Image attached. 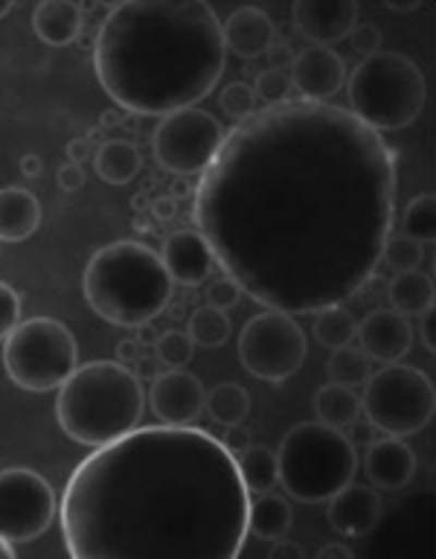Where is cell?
Instances as JSON below:
<instances>
[{
    "instance_id": "11",
    "label": "cell",
    "mask_w": 436,
    "mask_h": 559,
    "mask_svg": "<svg viewBox=\"0 0 436 559\" xmlns=\"http://www.w3.org/2000/svg\"><path fill=\"white\" fill-rule=\"evenodd\" d=\"M225 143V129L209 111L183 108L166 114L152 134V148L160 169L181 178L204 175Z\"/></svg>"
},
{
    "instance_id": "37",
    "label": "cell",
    "mask_w": 436,
    "mask_h": 559,
    "mask_svg": "<svg viewBox=\"0 0 436 559\" xmlns=\"http://www.w3.org/2000/svg\"><path fill=\"white\" fill-rule=\"evenodd\" d=\"M207 306H216V309H221V312H227V309H233L235 304H239V297H242V288H239V283H235L233 277H227V274H221V277L209 280L207 286Z\"/></svg>"
},
{
    "instance_id": "17",
    "label": "cell",
    "mask_w": 436,
    "mask_h": 559,
    "mask_svg": "<svg viewBox=\"0 0 436 559\" xmlns=\"http://www.w3.org/2000/svg\"><path fill=\"white\" fill-rule=\"evenodd\" d=\"M355 338L361 341V349L375 361H401L413 347V326L404 314L396 309H373L358 323Z\"/></svg>"
},
{
    "instance_id": "25",
    "label": "cell",
    "mask_w": 436,
    "mask_h": 559,
    "mask_svg": "<svg viewBox=\"0 0 436 559\" xmlns=\"http://www.w3.org/2000/svg\"><path fill=\"white\" fill-rule=\"evenodd\" d=\"M294 522V510L288 504V498L277 492H262L256 501H251V513H247V531L256 533L259 539L277 542L291 531Z\"/></svg>"
},
{
    "instance_id": "8",
    "label": "cell",
    "mask_w": 436,
    "mask_h": 559,
    "mask_svg": "<svg viewBox=\"0 0 436 559\" xmlns=\"http://www.w3.org/2000/svg\"><path fill=\"white\" fill-rule=\"evenodd\" d=\"M3 367L9 379L24 391H59L78 367L76 338L56 318L21 321L3 338Z\"/></svg>"
},
{
    "instance_id": "40",
    "label": "cell",
    "mask_w": 436,
    "mask_h": 559,
    "mask_svg": "<svg viewBox=\"0 0 436 559\" xmlns=\"http://www.w3.org/2000/svg\"><path fill=\"white\" fill-rule=\"evenodd\" d=\"M85 169H82V164H64L59 169V175H56V181H59V187L64 192H76V190H82V187H85Z\"/></svg>"
},
{
    "instance_id": "59",
    "label": "cell",
    "mask_w": 436,
    "mask_h": 559,
    "mask_svg": "<svg viewBox=\"0 0 436 559\" xmlns=\"http://www.w3.org/2000/svg\"><path fill=\"white\" fill-rule=\"evenodd\" d=\"M15 557V550H12V542H7L0 536V559H12Z\"/></svg>"
},
{
    "instance_id": "31",
    "label": "cell",
    "mask_w": 436,
    "mask_h": 559,
    "mask_svg": "<svg viewBox=\"0 0 436 559\" xmlns=\"http://www.w3.org/2000/svg\"><path fill=\"white\" fill-rule=\"evenodd\" d=\"M190 338L198 347H221L230 338V318L216 306H198L190 314Z\"/></svg>"
},
{
    "instance_id": "34",
    "label": "cell",
    "mask_w": 436,
    "mask_h": 559,
    "mask_svg": "<svg viewBox=\"0 0 436 559\" xmlns=\"http://www.w3.org/2000/svg\"><path fill=\"white\" fill-rule=\"evenodd\" d=\"M155 356L164 361L166 367H186L192 361V353H195V344H192L190 332L169 330L164 332L155 344Z\"/></svg>"
},
{
    "instance_id": "14",
    "label": "cell",
    "mask_w": 436,
    "mask_h": 559,
    "mask_svg": "<svg viewBox=\"0 0 436 559\" xmlns=\"http://www.w3.org/2000/svg\"><path fill=\"white\" fill-rule=\"evenodd\" d=\"M358 24L355 0H296L294 29L314 47H331L352 35Z\"/></svg>"
},
{
    "instance_id": "18",
    "label": "cell",
    "mask_w": 436,
    "mask_h": 559,
    "mask_svg": "<svg viewBox=\"0 0 436 559\" xmlns=\"http://www.w3.org/2000/svg\"><path fill=\"white\" fill-rule=\"evenodd\" d=\"M166 271L172 283L181 286H201L204 280H209L213 269H216V257L209 251V242L204 239L201 230H174L164 239V251H160Z\"/></svg>"
},
{
    "instance_id": "33",
    "label": "cell",
    "mask_w": 436,
    "mask_h": 559,
    "mask_svg": "<svg viewBox=\"0 0 436 559\" xmlns=\"http://www.w3.org/2000/svg\"><path fill=\"white\" fill-rule=\"evenodd\" d=\"M422 260H425L422 245L404 234L399 236L390 234V239H387V245H384V251H382V262L387 265V269L396 271V274H399V271L419 269V262Z\"/></svg>"
},
{
    "instance_id": "43",
    "label": "cell",
    "mask_w": 436,
    "mask_h": 559,
    "mask_svg": "<svg viewBox=\"0 0 436 559\" xmlns=\"http://www.w3.org/2000/svg\"><path fill=\"white\" fill-rule=\"evenodd\" d=\"M148 210H152V216L157 222H172L178 216V201L172 195H157V199H152V207Z\"/></svg>"
},
{
    "instance_id": "35",
    "label": "cell",
    "mask_w": 436,
    "mask_h": 559,
    "mask_svg": "<svg viewBox=\"0 0 436 559\" xmlns=\"http://www.w3.org/2000/svg\"><path fill=\"white\" fill-rule=\"evenodd\" d=\"M221 111L235 122L253 117L256 114V94H253V87L244 85V82L227 85L225 94H221Z\"/></svg>"
},
{
    "instance_id": "28",
    "label": "cell",
    "mask_w": 436,
    "mask_h": 559,
    "mask_svg": "<svg viewBox=\"0 0 436 559\" xmlns=\"http://www.w3.org/2000/svg\"><path fill=\"white\" fill-rule=\"evenodd\" d=\"M204 408H207L209 419H216L218 426H239L251 414V393L244 391L242 384L221 382L207 393Z\"/></svg>"
},
{
    "instance_id": "19",
    "label": "cell",
    "mask_w": 436,
    "mask_h": 559,
    "mask_svg": "<svg viewBox=\"0 0 436 559\" xmlns=\"http://www.w3.org/2000/svg\"><path fill=\"white\" fill-rule=\"evenodd\" d=\"M366 478L373 480L375 489H404L416 475V452L401 437H382L373 440L364 454Z\"/></svg>"
},
{
    "instance_id": "49",
    "label": "cell",
    "mask_w": 436,
    "mask_h": 559,
    "mask_svg": "<svg viewBox=\"0 0 436 559\" xmlns=\"http://www.w3.org/2000/svg\"><path fill=\"white\" fill-rule=\"evenodd\" d=\"M317 559H352L355 554H352V548H347V545H323V548H317V554H314Z\"/></svg>"
},
{
    "instance_id": "22",
    "label": "cell",
    "mask_w": 436,
    "mask_h": 559,
    "mask_svg": "<svg viewBox=\"0 0 436 559\" xmlns=\"http://www.w3.org/2000/svg\"><path fill=\"white\" fill-rule=\"evenodd\" d=\"M33 26L35 35L47 47H68L85 29V21H82V9L76 3H70V0H44V3L35 7Z\"/></svg>"
},
{
    "instance_id": "16",
    "label": "cell",
    "mask_w": 436,
    "mask_h": 559,
    "mask_svg": "<svg viewBox=\"0 0 436 559\" xmlns=\"http://www.w3.org/2000/svg\"><path fill=\"white\" fill-rule=\"evenodd\" d=\"M384 515V501L378 489L366 487V484H347L329 498L326 507V519L329 527L340 536L349 539H364L378 527Z\"/></svg>"
},
{
    "instance_id": "15",
    "label": "cell",
    "mask_w": 436,
    "mask_h": 559,
    "mask_svg": "<svg viewBox=\"0 0 436 559\" xmlns=\"http://www.w3.org/2000/svg\"><path fill=\"white\" fill-rule=\"evenodd\" d=\"M291 87H296L308 103H329L347 82V64L331 47H305L291 61Z\"/></svg>"
},
{
    "instance_id": "51",
    "label": "cell",
    "mask_w": 436,
    "mask_h": 559,
    "mask_svg": "<svg viewBox=\"0 0 436 559\" xmlns=\"http://www.w3.org/2000/svg\"><path fill=\"white\" fill-rule=\"evenodd\" d=\"M169 187H172V192H169V195H172L174 201L186 199V195H195V187L190 183V178H181V175H174V181L169 183Z\"/></svg>"
},
{
    "instance_id": "48",
    "label": "cell",
    "mask_w": 436,
    "mask_h": 559,
    "mask_svg": "<svg viewBox=\"0 0 436 559\" xmlns=\"http://www.w3.org/2000/svg\"><path fill=\"white\" fill-rule=\"evenodd\" d=\"M140 344L134 338H122L120 344H117V358L113 361H120V365H134L143 353H140Z\"/></svg>"
},
{
    "instance_id": "57",
    "label": "cell",
    "mask_w": 436,
    "mask_h": 559,
    "mask_svg": "<svg viewBox=\"0 0 436 559\" xmlns=\"http://www.w3.org/2000/svg\"><path fill=\"white\" fill-rule=\"evenodd\" d=\"M370 431H373V426H370V419H366V426H358L355 435L349 437V440H352V443H355V440H366V443H373V440H370Z\"/></svg>"
},
{
    "instance_id": "62",
    "label": "cell",
    "mask_w": 436,
    "mask_h": 559,
    "mask_svg": "<svg viewBox=\"0 0 436 559\" xmlns=\"http://www.w3.org/2000/svg\"><path fill=\"white\" fill-rule=\"evenodd\" d=\"M102 138V129H96V131H90V134H87V140H99Z\"/></svg>"
},
{
    "instance_id": "2",
    "label": "cell",
    "mask_w": 436,
    "mask_h": 559,
    "mask_svg": "<svg viewBox=\"0 0 436 559\" xmlns=\"http://www.w3.org/2000/svg\"><path fill=\"white\" fill-rule=\"evenodd\" d=\"M247 513L235 454L204 428L166 423L96 445L59 510L76 559H235Z\"/></svg>"
},
{
    "instance_id": "45",
    "label": "cell",
    "mask_w": 436,
    "mask_h": 559,
    "mask_svg": "<svg viewBox=\"0 0 436 559\" xmlns=\"http://www.w3.org/2000/svg\"><path fill=\"white\" fill-rule=\"evenodd\" d=\"M270 559H305V550L303 545H296V542H286V539H277L274 542V548L268 550Z\"/></svg>"
},
{
    "instance_id": "36",
    "label": "cell",
    "mask_w": 436,
    "mask_h": 559,
    "mask_svg": "<svg viewBox=\"0 0 436 559\" xmlns=\"http://www.w3.org/2000/svg\"><path fill=\"white\" fill-rule=\"evenodd\" d=\"M291 91H294V87H291V79H288V73L286 70H277V68L262 70L259 76H256V87H253V94L259 96V99H265L268 105L286 103Z\"/></svg>"
},
{
    "instance_id": "52",
    "label": "cell",
    "mask_w": 436,
    "mask_h": 559,
    "mask_svg": "<svg viewBox=\"0 0 436 559\" xmlns=\"http://www.w3.org/2000/svg\"><path fill=\"white\" fill-rule=\"evenodd\" d=\"M157 338H160V335H157V330H155V326H152V323H140V326H137V338H134L140 344V347H155Z\"/></svg>"
},
{
    "instance_id": "21",
    "label": "cell",
    "mask_w": 436,
    "mask_h": 559,
    "mask_svg": "<svg viewBox=\"0 0 436 559\" xmlns=\"http://www.w3.org/2000/svg\"><path fill=\"white\" fill-rule=\"evenodd\" d=\"M41 225V204L24 187L0 190V242H24Z\"/></svg>"
},
{
    "instance_id": "20",
    "label": "cell",
    "mask_w": 436,
    "mask_h": 559,
    "mask_svg": "<svg viewBox=\"0 0 436 559\" xmlns=\"http://www.w3.org/2000/svg\"><path fill=\"white\" fill-rule=\"evenodd\" d=\"M221 35H225L227 50H233L239 59L253 61L265 56L270 44L277 41V24L270 21L268 12L256 7H242L230 12V17L221 24Z\"/></svg>"
},
{
    "instance_id": "24",
    "label": "cell",
    "mask_w": 436,
    "mask_h": 559,
    "mask_svg": "<svg viewBox=\"0 0 436 559\" xmlns=\"http://www.w3.org/2000/svg\"><path fill=\"white\" fill-rule=\"evenodd\" d=\"M96 175L105 183L122 187V183L134 181L143 166V155L131 140H105L102 146L96 148Z\"/></svg>"
},
{
    "instance_id": "1",
    "label": "cell",
    "mask_w": 436,
    "mask_h": 559,
    "mask_svg": "<svg viewBox=\"0 0 436 559\" xmlns=\"http://www.w3.org/2000/svg\"><path fill=\"white\" fill-rule=\"evenodd\" d=\"M396 199L399 164L378 131L340 105L286 99L225 134L192 216L244 295L308 314L366 286Z\"/></svg>"
},
{
    "instance_id": "12",
    "label": "cell",
    "mask_w": 436,
    "mask_h": 559,
    "mask_svg": "<svg viewBox=\"0 0 436 559\" xmlns=\"http://www.w3.org/2000/svg\"><path fill=\"white\" fill-rule=\"evenodd\" d=\"M56 492L35 469L0 472V536L7 542L38 539L56 519Z\"/></svg>"
},
{
    "instance_id": "3",
    "label": "cell",
    "mask_w": 436,
    "mask_h": 559,
    "mask_svg": "<svg viewBox=\"0 0 436 559\" xmlns=\"http://www.w3.org/2000/svg\"><path fill=\"white\" fill-rule=\"evenodd\" d=\"M227 47L204 0H125L99 24L94 68L122 111L137 117L195 108L225 73Z\"/></svg>"
},
{
    "instance_id": "10",
    "label": "cell",
    "mask_w": 436,
    "mask_h": 559,
    "mask_svg": "<svg viewBox=\"0 0 436 559\" xmlns=\"http://www.w3.org/2000/svg\"><path fill=\"white\" fill-rule=\"evenodd\" d=\"M308 341L294 314L268 312L253 314L239 335V358L244 370L265 382H286L303 367Z\"/></svg>"
},
{
    "instance_id": "9",
    "label": "cell",
    "mask_w": 436,
    "mask_h": 559,
    "mask_svg": "<svg viewBox=\"0 0 436 559\" xmlns=\"http://www.w3.org/2000/svg\"><path fill=\"white\" fill-rule=\"evenodd\" d=\"M361 411L370 426L392 437L416 435L434 419L436 391L419 367L390 361L364 382Z\"/></svg>"
},
{
    "instance_id": "13",
    "label": "cell",
    "mask_w": 436,
    "mask_h": 559,
    "mask_svg": "<svg viewBox=\"0 0 436 559\" xmlns=\"http://www.w3.org/2000/svg\"><path fill=\"white\" fill-rule=\"evenodd\" d=\"M148 402L155 417L164 419L166 426H192V419H198L204 411L207 391L198 376L186 373L183 367H169L166 373L152 379Z\"/></svg>"
},
{
    "instance_id": "60",
    "label": "cell",
    "mask_w": 436,
    "mask_h": 559,
    "mask_svg": "<svg viewBox=\"0 0 436 559\" xmlns=\"http://www.w3.org/2000/svg\"><path fill=\"white\" fill-rule=\"evenodd\" d=\"M134 230H152V225H148V218H143V216L134 218Z\"/></svg>"
},
{
    "instance_id": "38",
    "label": "cell",
    "mask_w": 436,
    "mask_h": 559,
    "mask_svg": "<svg viewBox=\"0 0 436 559\" xmlns=\"http://www.w3.org/2000/svg\"><path fill=\"white\" fill-rule=\"evenodd\" d=\"M21 323V295L0 280V341Z\"/></svg>"
},
{
    "instance_id": "58",
    "label": "cell",
    "mask_w": 436,
    "mask_h": 559,
    "mask_svg": "<svg viewBox=\"0 0 436 559\" xmlns=\"http://www.w3.org/2000/svg\"><path fill=\"white\" fill-rule=\"evenodd\" d=\"M120 126H125L129 131H137L140 129V117H137V114H122Z\"/></svg>"
},
{
    "instance_id": "56",
    "label": "cell",
    "mask_w": 436,
    "mask_h": 559,
    "mask_svg": "<svg viewBox=\"0 0 436 559\" xmlns=\"http://www.w3.org/2000/svg\"><path fill=\"white\" fill-rule=\"evenodd\" d=\"M76 44L82 47V50L94 52L96 50V35H90V33H85V29H82V33H78V38H76Z\"/></svg>"
},
{
    "instance_id": "47",
    "label": "cell",
    "mask_w": 436,
    "mask_h": 559,
    "mask_svg": "<svg viewBox=\"0 0 436 559\" xmlns=\"http://www.w3.org/2000/svg\"><path fill=\"white\" fill-rule=\"evenodd\" d=\"M94 155V146L87 138H76L68 143V160L70 164H85L87 157Z\"/></svg>"
},
{
    "instance_id": "30",
    "label": "cell",
    "mask_w": 436,
    "mask_h": 559,
    "mask_svg": "<svg viewBox=\"0 0 436 559\" xmlns=\"http://www.w3.org/2000/svg\"><path fill=\"white\" fill-rule=\"evenodd\" d=\"M326 370H329L331 382L355 388V384H364L366 379H370V373H373V358L366 356L361 347L347 344V347H340L331 353Z\"/></svg>"
},
{
    "instance_id": "29",
    "label": "cell",
    "mask_w": 436,
    "mask_h": 559,
    "mask_svg": "<svg viewBox=\"0 0 436 559\" xmlns=\"http://www.w3.org/2000/svg\"><path fill=\"white\" fill-rule=\"evenodd\" d=\"M355 332H358V323L352 318L349 309L343 306H326L317 312V321H314V335L320 341L323 347L329 349H340L347 347L355 341Z\"/></svg>"
},
{
    "instance_id": "7",
    "label": "cell",
    "mask_w": 436,
    "mask_h": 559,
    "mask_svg": "<svg viewBox=\"0 0 436 559\" xmlns=\"http://www.w3.org/2000/svg\"><path fill=\"white\" fill-rule=\"evenodd\" d=\"M425 103V73L401 52L378 50L364 56L349 76V111L378 134L413 126Z\"/></svg>"
},
{
    "instance_id": "26",
    "label": "cell",
    "mask_w": 436,
    "mask_h": 559,
    "mask_svg": "<svg viewBox=\"0 0 436 559\" xmlns=\"http://www.w3.org/2000/svg\"><path fill=\"white\" fill-rule=\"evenodd\" d=\"M314 414L326 426L343 431V428L355 426L358 417H361V396L347 384H323L314 393Z\"/></svg>"
},
{
    "instance_id": "6",
    "label": "cell",
    "mask_w": 436,
    "mask_h": 559,
    "mask_svg": "<svg viewBox=\"0 0 436 559\" xmlns=\"http://www.w3.org/2000/svg\"><path fill=\"white\" fill-rule=\"evenodd\" d=\"M277 469L288 496L303 504H323L355 480V443L320 419L296 423L279 440Z\"/></svg>"
},
{
    "instance_id": "54",
    "label": "cell",
    "mask_w": 436,
    "mask_h": 559,
    "mask_svg": "<svg viewBox=\"0 0 436 559\" xmlns=\"http://www.w3.org/2000/svg\"><path fill=\"white\" fill-rule=\"evenodd\" d=\"M419 7H422V0H387V9L392 12H413Z\"/></svg>"
},
{
    "instance_id": "32",
    "label": "cell",
    "mask_w": 436,
    "mask_h": 559,
    "mask_svg": "<svg viewBox=\"0 0 436 559\" xmlns=\"http://www.w3.org/2000/svg\"><path fill=\"white\" fill-rule=\"evenodd\" d=\"M401 234L416 239L419 245H427L436 239V199L431 192H422L416 199H410L401 216Z\"/></svg>"
},
{
    "instance_id": "23",
    "label": "cell",
    "mask_w": 436,
    "mask_h": 559,
    "mask_svg": "<svg viewBox=\"0 0 436 559\" xmlns=\"http://www.w3.org/2000/svg\"><path fill=\"white\" fill-rule=\"evenodd\" d=\"M387 297H390V309H396L399 314L410 318V314H422L427 309H434L436 288L434 280L422 274L419 269L413 271H399L396 277L390 280L387 286Z\"/></svg>"
},
{
    "instance_id": "55",
    "label": "cell",
    "mask_w": 436,
    "mask_h": 559,
    "mask_svg": "<svg viewBox=\"0 0 436 559\" xmlns=\"http://www.w3.org/2000/svg\"><path fill=\"white\" fill-rule=\"evenodd\" d=\"M131 207L137 210V216H140V213H146V210L152 207V199H148L146 192H137V195L131 199Z\"/></svg>"
},
{
    "instance_id": "44",
    "label": "cell",
    "mask_w": 436,
    "mask_h": 559,
    "mask_svg": "<svg viewBox=\"0 0 436 559\" xmlns=\"http://www.w3.org/2000/svg\"><path fill=\"white\" fill-rule=\"evenodd\" d=\"M134 373L140 376V382H143V379H157V376L164 373V361L157 356H140L137 361H134Z\"/></svg>"
},
{
    "instance_id": "39",
    "label": "cell",
    "mask_w": 436,
    "mask_h": 559,
    "mask_svg": "<svg viewBox=\"0 0 436 559\" xmlns=\"http://www.w3.org/2000/svg\"><path fill=\"white\" fill-rule=\"evenodd\" d=\"M352 47H355L358 52H364V56H373V52H378V47H382V29L373 24H355V29H352Z\"/></svg>"
},
{
    "instance_id": "50",
    "label": "cell",
    "mask_w": 436,
    "mask_h": 559,
    "mask_svg": "<svg viewBox=\"0 0 436 559\" xmlns=\"http://www.w3.org/2000/svg\"><path fill=\"white\" fill-rule=\"evenodd\" d=\"M21 173H24V178H38L44 169V160L38 155H24L21 157Z\"/></svg>"
},
{
    "instance_id": "5",
    "label": "cell",
    "mask_w": 436,
    "mask_h": 559,
    "mask_svg": "<svg viewBox=\"0 0 436 559\" xmlns=\"http://www.w3.org/2000/svg\"><path fill=\"white\" fill-rule=\"evenodd\" d=\"M146 393L140 376L120 361H90L64 379L56 396L61 431L82 445H105L140 426Z\"/></svg>"
},
{
    "instance_id": "27",
    "label": "cell",
    "mask_w": 436,
    "mask_h": 559,
    "mask_svg": "<svg viewBox=\"0 0 436 559\" xmlns=\"http://www.w3.org/2000/svg\"><path fill=\"white\" fill-rule=\"evenodd\" d=\"M239 475H242L244 487L251 496L256 492H268V489L277 487L279 469H277V452L268 449V445H247L239 457Z\"/></svg>"
},
{
    "instance_id": "61",
    "label": "cell",
    "mask_w": 436,
    "mask_h": 559,
    "mask_svg": "<svg viewBox=\"0 0 436 559\" xmlns=\"http://www.w3.org/2000/svg\"><path fill=\"white\" fill-rule=\"evenodd\" d=\"M12 7H15L12 0H0V17H7L12 12Z\"/></svg>"
},
{
    "instance_id": "4",
    "label": "cell",
    "mask_w": 436,
    "mask_h": 559,
    "mask_svg": "<svg viewBox=\"0 0 436 559\" xmlns=\"http://www.w3.org/2000/svg\"><path fill=\"white\" fill-rule=\"evenodd\" d=\"M82 288L87 306L102 321L137 330L140 323H152L166 312L174 283L160 253L122 239L105 245L87 260Z\"/></svg>"
},
{
    "instance_id": "42",
    "label": "cell",
    "mask_w": 436,
    "mask_h": 559,
    "mask_svg": "<svg viewBox=\"0 0 436 559\" xmlns=\"http://www.w3.org/2000/svg\"><path fill=\"white\" fill-rule=\"evenodd\" d=\"M270 59V68H277V70H286L291 68V61H294V50H291V44L288 41H274L270 44V50L265 52Z\"/></svg>"
},
{
    "instance_id": "46",
    "label": "cell",
    "mask_w": 436,
    "mask_h": 559,
    "mask_svg": "<svg viewBox=\"0 0 436 559\" xmlns=\"http://www.w3.org/2000/svg\"><path fill=\"white\" fill-rule=\"evenodd\" d=\"M434 326H436L434 309H427V312L419 314V335H422V344H425V349H431V353H434V347H436Z\"/></svg>"
},
{
    "instance_id": "53",
    "label": "cell",
    "mask_w": 436,
    "mask_h": 559,
    "mask_svg": "<svg viewBox=\"0 0 436 559\" xmlns=\"http://www.w3.org/2000/svg\"><path fill=\"white\" fill-rule=\"evenodd\" d=\"M122 122V111H117V108H108V111H102V120H99V129H113V126H120Z\"/></svg>"
},
{
    "instance_id": "41",
    "label": "cell",
    "mask_w": 436,
    "mask_h": 559,
    "mask_svg": "<svg viewBox=\"0 0 436 559\" xmlns=\"http://www.w3.org/2000/svg\"><path fill=\"white\" fill-rule=\"evenodd\" d=\"M221 443H225L227 452L239 457V454H242L244 449L251 445V431H247V428H242V423H239V426H227L225 437H221Z\"/></svg>"
}]
</instances>
